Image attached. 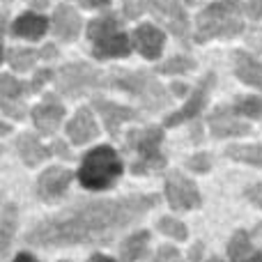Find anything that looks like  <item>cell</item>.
<instances>
[{
	"label": "cell",
	"mask_w": 262,
	"mask_h": 262,
	"mask_svg": "<svg viewBox=\"0 0 262 262\" xmlns=\"http://www.w3.org/2000/svg\"><path fill=\"white\" fill-rule=\"evenodd\" d=\"M159 195H127L118 200H90L37 223L26 232V242L39 249H58L74 244H108L120 230L140 221Z\"/></svg>",
	"instance_id": "obj_1"
},
{
	"label": "cell",
	"mask_w": 262,
	"mask_h": 262,
	"mask_svg": "<svg viewBox=\"0 0 262 262\" xmlns=\"http://www.w3.org/2000/svg\"><path fill=\"white\" fill-rule=\"evenodd\" d=\"M244 30V21H242V5L237 0H219L205 7L198 14V30H195V39L207 41L214 37H237Z\"/></svg>",
	"instance_id": "obj_2"
},
{
	"label": "cell",
	"mask_w": 262,
	"mask_h": 262,
	"mask_svg": "<svg viewBox=\"0 0 262 262\" xmlns=\"http://www.w3.org/2000/svg\"><path fill=\"white\" fill-rule=\"evenodd\" d=\"M122 175V159L111 145H99L90 149L78 168V180L90 191L111 189Z\"/></svg>",
	"instance_id": "obj_3"
},
{
	"label": "cell",
	"mask_w": 262,
	"mask_h": 262,
	"mask_svg": "<svg viewBox=\"0 0 262 262\" xmlns=\"http://www.w3.org/2000/svg\"><path fill=\"white\" fill-rule=\"evenodd\" d=\"M88 37L92 44V55L99 60L124 58L131 53V46H134V39H129V35L122 32L118 16L113 12L92 18L88 26Z\"/></svg>",
	"instance_id": "obj_4"
},
{
	"label": "cell",
	"mask_w": 262,
	"mask_h": 262,
	"mask_svg": "<svg viewBox=\"0 0 262 262\" xmlns=\"http://www.w3.org/2000/svg\"><path fill=\"white\" fill-rule=\"evenodd\" d=\"M108 85L120 88V90L134 95L143 104V108L147 111H163L172 101V97L168 95L166 88L145 72H122V69H115L113 74H108Z\"/></svg>",
	"instance_id": "obj_5"
},
{
	"label": "cell",
	"mask_w": 262,
	"mask_h": 262,
	"mask_svg": "<svg viewBox=\"0 0 262 262\" xmlns=\"http://www.w3.org/2000/svg\"><path fill=\"white\" fill-rule=\"evenodd\" d=\"M108 74L99 72L97 67L88 62H72V64H64V67L58 69V74L53 76L55 88H58L60 95L64 97H83V95H90V92L99 90V88L108 85Z\"/></svg>",
	"instance_id": "obj_6"
},
{
	"label": "cell",
	"mask_w": 262,
	"mask_h": 262,
	"mask_svg": "<svg viewBox=\"0 0 262 262\" xmlns=\"http://www.w3.org/2000/svg\"><path fill=\"white\" fill-rule=\"evenodd\" d=\"M161 138H163V134L159 127L129 131L124 145H127V149L138 154V159L131 163V172L134 175H147V172H154L166 166V157L159 152Z\"/></svg>",
	"instance_id": "obj_7"
},
{
	"label": "cell",
	"mask_w": 262,
	"mask_h": 262,
	"mask_svg": "<svg viewBox=\"0 0 262 262\" xmlns=\"http://www.w3.org/2000/svg\"><path fill=\"white\" fill-rule=\"evenodd\" d=\"M147 7L182 44L189 46V18L180 0H147Z\"/></svg>",
	"instance_id": "obj_8"
},
{
	"label": "cell",
	"mask_w": 262,
	"mask_h": 262,
	"mask_svg": "<svg viewBox=\"0 0 262 262\" xmlns=\"http://www.w3.org/2000/svg\"><path fill=\"white\" fill-rule=\"evenodd\" d=\"M166 198L172 209H195L200 205V193L195 184L184 177V172L172 170L166 177Z\"/></svg>",
	"instance_id": "obj_9"
},
{
	"label": "cell",
	"mask_w": 262,
	"mask_h": 262,
	"mask_svg": "<svg viewBox=\"0 0 262 262\" xmlns=\"http://www.w3.org/2000/svg\"><path fill=\"white\" fill-rule=\"evenodd\" d=\"M72 170H64V168H49L39 175L37 180V195H39L44 203H55L67 193V186L72 182Z\"/></svg>",
	"instance_id": "obj_10"
},
{
	"label": "cell",
	"mask_w": 262,
	"mask_h": 262,
	"mask_svg": "<svg viewBox=\"0 0 262 262\" xmlns=\"http://www.w3.org/2000/svg\"><path fill=\"white\" fill-rule=\"evenodd\" d=\"M212 85H214V74H207L205 81H200V85L195 88L193 95L189 97V101H186L177 113H172L166 118V127H177V124H182V122H186V120L195 118L198 113H203V106L207 104V97H209Z\"/></svg>",
	"instance_id": "obj_11"
},
{
	"label": "cell",
	"mask_w": 262,
	"mask_h": 262,
	"mask_svg": "<svg viewBox=\"0 0 262 262\" xmlns=\"http://www.w3.org/2000/svg\"><path fill=\"white\" fill-rule=\"evenodd\" d=\"M207 124L216 138H230V136L251 134V124L239 120V115H235V111H230V108H216L209 115Z\"/></svg>",
	"instance_id": "obj_12"
},
{
	"label": "cell",
	"mask_w": 262,
	"mask_h": 262,
	"mask_svg": "<svg viewBox=\"0 0 262 262\" xmlns=\"http://www.w3.org/2000/svg\"><path fill=\"white\" fill-rule=\"evenodd\" d=\"M92 106H95V111L101 115V120H104V124H106V129H108L111 136H118L120 134V127H122L124 122L140 120V113H136V111L127 108V106L115 104V101L95 99V101H92Z\"/></svg>",
	"instance_id": "obj_13"
},
{
	"label": "cell",
	"mask_w": 262,
	"mask_h": 262,
	"mask_svg": "<svg viewBox=\"0 0 262 262\" xmlns=\"http://www.w3.org/2000/svg\"><path fill=\"white\" fill-rule=\"evenodd\" d=\"M64 120V108L55 97H46L39 106H35L32 111V122L39 134L44 136H51L55 129L60 127V122Z\"/></svg>",
	"instance_id": "obj_14"
},
{
	"label": "cell",
	"mask_w": 262,
	"mask_h": 262,
	"mask_svg": "<svg viewBox=\"0 0 262 262\" xmlns=\"http://www.w3.org/2000/svg\"><path fill=\"white\" fill-rule=\"evenodd\" d=\"M67 134L74 145H85V143H90L92 138H97L99 129H97V122H95V118H92V111L85 108V106L78 108L76 113H74L72 122L67 124Z\"/></svg>",
	"instance_id": "obj_15"
},
{
	"label": "cell",
	"mask_w": 262,
	"mask_h": 262,
	"mask_svg": "<svg viewBox=\"0 0 262 262\" xmlns=\"http://www.w3.org/2000/svg\"><path fill=\"white\" fill-rule=\"evenodd\" d=\"M134 39V46L140 55L145 58H159L161 55V49H163V32L154 26H138L131 35Z\"/></svg>",
	"instance_id": "obj_16"
},
{
	"label": "cell",
	"mask_w": 262,
	"mask_h": 262,
	"mask_svg": "<svg viewBox=\"0 0 262 262\" xmlns=\"http://www.w3.org/2000/svg\"><path fill=\"white\" fill-rule=\"evenodd\" d=\"M53 32L62 41H72L81 32V16L74 7L69 5H58L53 14Z\"/></svg>",
	"instance_id": "obj_17"
},
{
	"label": "cell",
	"mask_w": 262,
	"mask_h": 262,
	"mask_svg": "<svg viewBox=\"0 0 262 262\" xmlns=\"http://www.w3.org/2000/svg\"><path fill=\"white\" fill-rule=\"evenodd\" d=\"M232 62H235V74L239 81H244L246 85H251V88L262 90V64L253 55L244 53V51H237V53L232 55Z\"/></svg>",
	"instance_id": "obj_18"
},
{
	"label": "cell",
	"mask_w": 262,
	"mask_h": 262,
	"mask_svg": "<svg viewBox=\"0 0 262 262\" xmlns=\"http://www.w3.org/2000/svg\"><path fill=\"white\" fill-rule=\"evenodd\" d=\"M46 30H49V21L35 12H26L14 21V35L26 37V39H39Z\"/></svg>",
	"instance_id": "obj_19"
},
{
	"label": "cell",
	"mask_w": 262,
	"mask_h": 262,
	"mask_svg": "<svg viewBox=\"0 0 262 262\" xmlns=\"http://www.w3.org/2000/svg\"><path fill=\"white\" fill-rule=\"evenodd\" d=\"M16 152H18V157L23 159L26 166H37V163H41L51 154L49 149L30 134H23L16 138Z\"/></svg>",
	"instance_id": "obj_20"
},
{
	"label": "cell",
	"mask_w": 262,
	"mask_h": 262,
	"mask_svg": "<svg viewBox=\"0 0 262 262\" xmlns=\"http://www.w3.org/2000/svg\"><path fill=\"white\" fill-rule=\"evenodd\" d=\"M147 244H149V232L138 230L134 235H129L120 246V258L122 262H140L147 255Z\"/></svg>",
	"instance_id": "obj_21"
},
{
	"label": "cell",
	"mask_w": 262,
	"mask_h": 262,
	"mask_svg": "<svg viewBox=\"0 0 262 262\" xmlns=\"http://www.w3.org/2000/svg\"><path fill=\"white\" fill-rule=\"evenodd\" d=\"M16 221H18L16 207L12 203H7L3 207V216H0V253L3 255H7V251H9L14 230H16Z\"/></svg>",
	"instance_id": "obj_22"
},
{
	"label": "cell",
	"mask_w": 262,
	"mask_h": 262,
	"mask_svg": "<svg viewBox=\"0 0 262 262\" xmlns=\"http://www.w3.org/2000/svg\"><path fill=\"white\" fill-rule=\"evenodd\" d=\"M253 244H251L249 232L239 230L232 235L230 244H228V258L232 262H251L253 260Z\"/></svg>",
	"instance_id": "obj_23"
},
{
	"label": "cell",
	"mask_w": 262,
	"mask_h": 262,
	"mask_svg": "<svg viewBox=\"0 0 262 262\" xmlns=\"http://www.w3.org/2000/svg\"><path fill=\"white\" fill-rule=\"evenodd\" d=\"M226 154L230 159H235V161L262 168V143L260 145H232V147L226 149Z\"/></svg>",
	"instance_id": "obj_24"
},
{
	"label": "cell",
	"mask_w": 262,
	"mask_h": 262,
	"mask_svg": "<svg viewBox=\"0 0 262 262\" xmlns=\"http://www.w3.org/2000/svg\"><path fill=\"white\" fill-rule=\"evenodd\" d=\"M39 58H41V53L30 51V49H12V51H7V62L12 64V69H16V72H28V69H30Z\"/></svg>",
	"instance_id": "obj_25"
},
{
	"label": "cell",
	"mask_w": 262,
	"mask_h": 262,
	"mask_svg": "<svg viewBox=\"0 0 262 262\" xmlns=\"http://www.w3.org/2000/svg\"><path fill=\"white\" fill-rule=\"evenodd\" d=\"M232 111H235L237 115H246V118L262 120V99L260 97H242V99L235 101Z\"/></svg>",
	"instance_id": "obj_26"
},
{
	"label": "cell",
	"mask_w": 262,
	"mask_h": 262,
	"mask_svg": "<svg viewBox=\"0 0 262 262\" xmlns=\"http://www.w3.org/2000/svg\"><path fill=\"white\" fill-rule=\"evenodd\" d=\"M195 67V62L191 58H184V55H175V58H168L166 62H161L157 67V72L159 74H186V72H191V69Z\"/></svg>",
	"instance_id": "obj_27"
},
{
	"label": "cell",
	"mask_w": 262,
	"mask_h": 262,
	"mask_svg": "<svg viewBox=\"0 0 262 262\" xmlns=\"http://www.w3.org/2000/svg\"><path fill=\"white\" fill-rule=\"evenodd\" d=\"M28 88L30 85H23L12 74H3V76H0V95H3V99H18V97H23V92H26Z\"/></svg>",
	"instance_id": "obj_28"
},
{
	"label": "cell",
	"mask_w": 262,
	"mask_h": 262,
	"mask_svg": "<svg viewBox=\"0 0 262 262\" xmlns=\"http://www.w3.org/2000/svg\"><path fill=\"white\" fill-rule=\"evenodd\" d=\"M157 228L163 232V235L172 237V239H180V242H184V239H186V235H189V230H186L184 223L177 221V219H170V216L159 219Z\"/></svg>",
	"instance_id": "obj_29"
},
{
	"label": "cell",
	"mask_w": 262,
	"mask_h": 262,
	"mask_svg": "<svg viewBox=\"0 0 262 262\" xmlns=\"http://www.w3.org/2000/svg\"><path fill=\"white\" fill-rule=\"evenodd\" d=\"M3 113L14 120H23L26 118V106L18 99H3Z\"/></svg>",
	"instance_id": "obj_30"
},
{
	"label": "cell",
	"mask_w": 262,
	"mask_h": 262,
	"mask_svg": "<svg viewBox=\"0 0 262 262\" xmlns=\"http://www.w3.org/2000/svg\"><path fill=\"white\" fill-rule=\"evenodd\" d=\"M186 168H191V170H195V172H207L209 168H212V159H209V154L198 152L186 161Z\"/></svg>",
	"instance_id": "obj_31"
},
{
	"label": "cell",
	"mask_w": 262,
	"mask_h": 262,
	"mask_svg": "<svg viewBox=\"0 0 262 262\" xmlns=\"http://www.w3.org/2000/svg\"><path fill=\"white\" fill-rule=\"evenodd\" d=\"M147 3V0H145ZM143 0H124V16L127 18H138V16H143V12L147 9V5H145Z\"/></svg>",
	"instance_id": "obj_32"
},
{
	"label": "cell",
	"mask_w": 262,
	"mask_h": 262,
	"mask_svg": "<svg viewBox=\"0 0 262 262\" xmlns=\"http://www.w3.org/2000/svg\"><path fill=\"white\" fill-rule=\"evenodd\" d=\"M154 262H184V260H182L180 251L175 246H161L157 251V255H154Z\"/></svg>",
	"instance_id": "obj_33"
},
{
	"label": "cell",
	"mask_w": 262,
	"mask_h": 262,
	"mask_svg": "<svg viewBox=\"0 0 262 262\" xmlns=\"http://www.w3.org/2000/svg\"><path fill=\"white\" fill-rule=\"evenodd\" d=\"M244 195L255 205V207H260V209H262V182H260V184L249 186V189L244 191Z\"/></svg>",
	"instance_id": "obj_34"
},
{
	"label": "cell",
	"mask_w": 262,
	"mask_h": 262,
	"mask_svg": "<svg viewBox=\"0 0 262 262\" xmlns=\"http://www.w3.org/2000/svg\"><path fill=\"white\" fill-rule=\"evenodd\" d=\"M53 76V74L49 72V69H41V72H37L35 74V78H32V83H30V90H41V85H44L49 78Z\"/></svg>",
	"instance_id": "obj_35"
},
{
	"label": "cell",
	"mask_w": 262,
	"mask_h": 262,
	"mask_svg": "<svg viewBox=\"0 0 262 262\" xmlns=\"http://www.w3.org/2000/svg\"><path fill=\"white\" fill-rule=\"evenodd\" d=\"M246 41H249V46H253V49H258L262 53V28H255V30L249 32V37H246Z\"/></svg>",
	"instance_id": "obj_36"
},
{
	"label": "cell",
	"mask_w": 262,
	"mask_h": 262,
	"mask_svg": "<svg viewBox=\"0 0 262 262\" xmlns=\"http://www.w3.org/2000/svg\"><path fill=\"white\" fill-rule=\"evenodd\" d=\"M246 12H249L251 18H262V0H249V5H246Z\"/></svg>",
	"instance_id": "obj_37"
},
{
	"label": "cell",
	"mask_w": 262,
	"mask_h": 262,
	"mask_svg": "<svg viewBox=\"0 0 262 262\" xmlns=\"http://www.w3.org/2000/svg\"><path fill=\"white\" fill-rule=\"evenodd\" d=\"M53 152H58L62 159H72V154L67 152V145H64L62 140H55V143H53Z\"/></svg>",
	"instance_id": "obj_38"
},
{
	"label": "cell",
	"mask_w": 262,
	"mask_h": 262,
	"mask_svg": "<svg viewBox=\"0 0 262 262\" xmlns=\"http://www.w3.org/2000/svg\"><path fill=\"white\" fill-rule=\"evenodd\" d=\"M200 255H203V242H198V244L191 249V262H200L203 260Z\"/></svg>",
	"instance_id": "obj_39"
},
{
	"label": "cell",
	"mask_w": 262,
	"mask_h": 262,
	"mask_svg": "<svg viewBox=\"0 0 262 262\" xmlns=\"http://www.w3.org/2000/svg\"><path fill=\"white\" fill-rule=\"evenodd\" d=\"M88 262H115V260L108 258V255H104V253H95V255H90V258H88Z\"/></svg>",
	"instance_id": "obj_40"
},
{
	"label": "cell",
	"mask_w": 262,
	"mask_h": 262,
	"mask_svg": "<svg viewBox=\"0 0 262 262\" xmlns=\"http://www.w3.org/2000/svg\"><path fill=\"white\" fill-rule=\"evenodd\" d=\"M81 3L85 5V7H104L108 0H81Z\"/></svg>",
	"instance_id": "obj_41"
},
{
	"label": "cell",
	"mask_w": 262,
	"mask_h": 262,
	"mask_svg": "<svg viewBox=\"0 0 262 262\" xmlns=\"http://www.w3.org/2000/svg\"><path fill=\"white\" fill-rule=\"evenodd\" d=\"M14 262H39L37 258H32L30 253H18L16 258H14Z\"/></svg>",
	"instance_id": "obj_42"
},
{
	"label": "cell",
	"mask_w": 262,
	"mask_h": 262,
	"mask_svg": "<svg viewBox=\"0 0 262 262\" xmlns=\"http://www.w3.org/2000/svg\"><path fill=\"white\" fill-rule=\"evenodd\" d=\"M170 90H172V92H177L175 97H182L186 90H189V88H186V85H182V83H172V88H170Z\"/></svg>",
	"instance_id": "obj_43"
},
{
	"label": "cell",
	"mask_w": 262,
	"mask_h": 262,
	"mask_svg": "<svg viewBox=\"0 0 262 262\" xmlns=\"http://www.w3.org/2000/svg\"><path fill=\"white\" fill-rule=\"evenodd\" d=\"M41 55H44V58H55V55H58V49H53V46H46V49H41Z\"/></svg>",
	"instance_id": "obj_44"
},
{
	"label": "cell",
	"mask_w": 262,
	"mask_h": 262,
	"mask_svg": "<svg viewBox=\"0 0 262 262\" xmlns=\"http://www.w3.org/2000/svg\"><path fill=\"white\" fill-rule=\"evenodd\" d=\"M28 3H30L32 7H39V9H41V7H46V5H49L51 0H28Z\"/></svg>",
	"instance_id": "obj_45"
},
{
	"label": "cell",
	"mask_w": 262,
	"mask_h": 262,
	"mask_svg": "<svg viewBox=\"0 0 262 262\" xmlns=\"http://www.w3.org/2000/svg\"><path fill=\"white\" fill-rule=\"evenodd\" d=\"M251 262H262V251H260V253H255V255H253V260H251Z\"/></svg>",
	"instance_id": "obj_46"
},
{
	"label": "cell",
	"mask_w": 262,
	"mask_h": 262,
	"mask_svg": "<svg viewBox=\"0 0 262 262\" xmlns=\"http://www.w3.org/2000/svg\"><path fill=\"white\" fill-rule=\"evenodd\" d=\"M209 262H223L221 258H209Z\"/></svg>",
	"instance_id": "obj_47"
},
{
	"label": "cell",
	"mask_w": 262,
	"mask_h": 262,
	"mask_svg": "<svg viewBox=\"0 0 262 262\" xmlns=\"http://www.w3.org/2000/svg\"><path fill=\"white\" fill-rule=\"evenodd\" d=\"M184 3H186V5H195V0H184Z\"/></svg>",
	"instance_id": "obj_48"
},
{
	"label": "cell",
	"mask_w": 262,
	"mask_h": 262,
	"mask_svg": "<svg viewBox=\"0 0 262 262\" xmlns=\"http://www.w3.org/2000/svg\"><path fill=\"white\" fill-rule=\"evenodd\" d=\"M255 235H262V228H260V230H258V228H255Z\"/></svg>",
	"instance_id": "obj_49"
},
{
	"label": "cell",
	"mask_w": 262,
	"mask_h": 262,
	"mask_svg": "<svg viewBox=\"0 0 262 262\" xmlns=\"http://www.w3.org/2000/svg\"><path fill=\"white\" fill-rule=\"evenodd\" d=\"M60 262H69V260H60Z\"/></svg>",
	"instance_id": "obj_50"
}]
</instances>
